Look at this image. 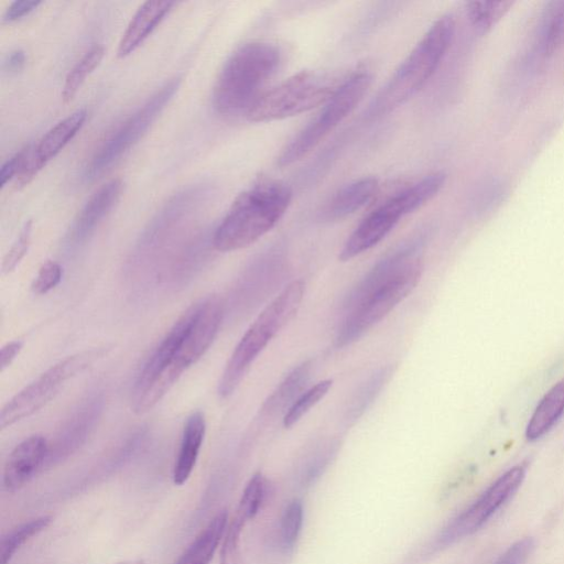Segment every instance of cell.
Returning <instances> with one entry per match:
<instances>
[{"instance_id":"obj_1","label":"cell","mask_w":564,"mask_h":564,"mask_svg":"<svg viewBox=\"0 0 564 564\" xmlns=\"http://www.w3.org/2000/svg\"><path fill=\"white\" fill-rule=\"evenodd\" d=\"M291 200L292 192L287 184L259 180L233 202L214 233V248L226 253L253 245L284 218Z\"/></svg>"},{"instance_id":"obj_2","label":"cell","mask_w":564,"mask_h":564,"mask_svg":"<svg viewBox=\"0 0 564 564\" xmlns=\"http://www.w3.org/2000/svg\"><path fill=\"white\" fill-rule=\"evenodd\" d=\"M454 32L455 21L452 16L444 15L436 20L378 92L368 107L367 119L392 113L415 96L440 67L451 47Z\"/></svg>"},{"instance_id":"obj_3","label":"cell","mask_w":564,"mask_h":564,"mask_svg":"<svg viewBox=\"0 0 564 564\" xmlns=\"http://www.w3.org/2000/svg\"><path fill=\"white\" fill-rule=\"evenodd\" d=\"M280 63L279 49L268 42H249L224 65L213 92L215 110L222 115L246 114Z\"/></svg>"},{"instance_id":"obj_4","label":"cell","mask_w":564,"mask_h":564,"mask_svg":"<svg viewBox=\"0 0 564 564\" xmlns=\"http://www.w3.org/2000/svg\"><path fill=\"white\" fill-rule=\"evenodd\" d=\"M306 284L295 280L282 289L280 294L259 314L237 344L229 363H227L219 384V395L229 398L242 383L249 368L260 353L296 317L305 298Z\"/></svg>"},{"instance_id":"obj_5","label":"cell","mask_w":564,"mask_h":564,"mask_svg":"<svg viewBox=\"0 0 564 564\" xmlns=\"http://www.w3.org/2000/svg\"><path fill=\"white\" fill-rule=\"evenodd\" d=\"M446 181L443 172L431 173L377 206L347 238L340 253L342 262H350L381 243L401 219L435 199Z\"/></svg>"},{"instance_id":"obj_6","label":"cell","mask_w":564,"mask_h":564,"mask_svg":"<svg viewBox=\"0 0 564 564\" xmlns=\"http://www.w3.org/2000/svg\"><path fill=\"white\" fill-rule=\"evenodd\" d=\"M223 316L224 310L220 299L211 297L197 303L186 338L179 346L171 363L146 394L133 404L137 415H144L153 409L175 386L182 374L210 349L221 328Z\"/></svg>"},{"instance_id":"obj_7","label":"cell","mask_w":564,"mask_h":564,"mask_svg":"<svg viewBox=\"0 0 564 564\" xmlns=\"http://www.w3.org/2000/svg\"><path fill=\"white\" fill-rule=\"evenodd\" d=\"M422 273L423 260L418 256L384 284L356 302L346 311L341 328L336 334L335 346L344 349L359 341L415 290Z\"/></svg>"},{"instance_id":"obj_8","label":"cell","mask_w":564,"mask_h":564,"mask_svg":"<svg viewBox=\"0 0 564 564\" xmlns=\"http://www.w3.org/2000/svg\"><path fill=\"white\" fill-rule=\"evenodd\" d=\"M372 81V74L367 70L356 71L345 79L317 117L281 150L277 165L289 167L306 157L354 112L370 90Z\"/></svg>"},{"instance_id":"obj_9","label":"cell","mask_w":564,"mask_h":564,"mask_svg":"<svg viewBox=\"0 0 564 564\" xmlns=\"http://www.w3.org/2000/svg\"><path fill=\"white\" fill-rule=\"evenodd\" d=\"M339 86L323 74L302 71L265 91L245 116L253 123H270L295 117L323 106Z\"/></svg>"},{"instance_id":"obj_10","label":"cell","mask_w":564,"mask_h":564,"mask_svg":"<svg viewBox=\"0 0 564 564\" xmlns=\"http://www.w3.org/2000/svg\"><path fill=\"white\" fill-rule=\"evenodd\" d=\"M102 354L100 350L82 352L49 368L46 373L40 375L36 381L8 401L0 415V427L4 430L34 415L45 407L71 378L83 372Z\"/></svg>"},{"instance_id":"obj_11","label":"cell","mask_w":564,"mask_h":564,"mask_svg":"<svg viewBox=\"0 0 564 564\" xmlns=\"http://www.w3.org/2000/svg\"><path fill=\"white\" fill-rule=\"evenodd\" d=\"M180 79H173L161 86L150 99L119 126L92 158L86 177L95 179L110 168L127 150L132 148L143 137L158 115L176 94Z\"/></svg>"},{"instance_id":"obj_12","label":"cell","mask_w":564,"mask_h":564,"mask_svg":"<svg viewBox=\"0 0 564 564\" xmlns=\"http://www.w3.org/2000/svg\"><path fill=\"white\" fill-rule=\"evenodd\" d=\"M526 476L523 465L514 466L497 479L477 500L444 528L439 547H448L480 530L522 486Z\"/></svg>"},{"instance_id":"obj_13","label":"cell","mask_w":564,"mask_h":564,"mask_svg":"<svg viewBox=\"0 0 564 564\" xmlns=\"http://www.w3.org/2000/svg\"><path fill=\"white\" fill-rule=\"evenodd\" d=\"M195 308H197V305H193L182 314L181 318L173 324V327L166 334L164 340L159 343L153 354L150 355L143 371L138 376L134 388L133 404L146 394L151 385L156 382V379L171 363L173 356L176 355L179 346L186 338Z\"/></svg>"},{"instance_id":"obj_14","label":"cell","mask_w":564,"mask_h":564,"mask_svg":"<svg viewBox=\"0 0 564 564\" xmlns=\"http://www.w3.org/2000/svg\"><path fill=\"white\" fill-rule=\"evenodd\" d=\"M50 444L46 438L32 436L18 444L5 465L4 485L8 492L23 488L47 464Z\"/></svg>"},{"instance_id":"obj_15","label":"cell","mask_w":564,"mask_h":564,"mask_svg":"<svg viewBox=\"0 0 564 564\" xmlns=\"http://www.w3.org/2000/svg\"><path fill=\"white\" fill-rule=\"evenodd\" d=\"M122 190V180L114 179L105 183L92 195L73 224L70 234L73 243L83 242L94 232L96 226L111 212L121 198Z\"/></svg>"},{"instance_id":"obj_16","label":"cell","mask_w":564,"mask_h":564,"mask_svg":"<svg viewBox=\"0 0 564 564\" xmlns=\"http://www.w3.org/2000/svg\"><path fill=\"white\" fill-rule=\"evenodd\" d=\"M101 411V400H91L82 407L61 431L56 442L50 446L49 458L46 465H51L68 458L77 451L90 435L94 423Z\"/></svg>"},{"instance_id":"obj_17","label":"cell","mask_w":564,"mask_h":564,"mask_svg":"<svg viewBox=\"0 0 564 564\" xmlns=\"http://www.w3.org/2000/svg\"><path fill=\"white\" fill-rule=\"evenodd\" d=\"M173 6L175 3L172 2H147L141 5L119 41L118 57L125 58L143 45Z\"/></svg>"},{"instance_id":"obj_18","label":"cell","mask_w":564,"mask_h":564,"mask_svg":"<svg viewBox=\"0 0 564 564\" xmlns=\"http://www.w3.org/2000/svg\"><path fill=\"white\" fill-rule=\"evenodd\" d=\"M379 192V183L374 178H363L347 184L334 194L325 206L324 218L342 220L371 203Z\"/></svg>"},{"instance_id":"obj_19","label":"cell","mask_w":564,"mask_h":564,"mask_svg":"<svg viewBox=\"0 0 564 564\" xmlns=\"http://www.w3.org/2000/svg\"><path fill=\"white\" fill-rule=\"evenodd\" d=\"M206 423L202 412H195L184 427L178 459L173 469V482L183 485L189 480L205 437Z\"/></svg>"},{"instance_id":"obj_20","label":"cell","mask_w":564,"mask_h":564,"mask_svg":"<svg viewBox=\"0 0 564 564\" xmlns=\"http://www.w3.org/2000/svg\"><path fill=\"white\" fill-rule=\"evenodd\" d=\"M312 372V362H303L292 370L288 376L280 383L275 392L269 396L263 406L262 414L264 417H275L282 412H286L294 405L295 401L306 389L310 381Z\"/></svg>"},{"instance_id":"obj_21","label":"cell","mask_w":564,"mask_h":564,"mask_svg":"<svg viewBox=\"0 0 564 564\" xmlns=\"http://www.w3.org/2000/svg\"><path fill=\"white\" fill-rule=\"evenodd\" d=\"M564 415V378L553 386L540 400L539 405L531 416L526 429V438L534 442L557 425Z\"/></svg>"},{"instance_id":"obj_22","label":"cell","mask_w":564,"mask_h":564,"mask_svg":"<svg viewBox=\"0 0 564 564\" xmlns=\"http://www.w3.org/2000/svg\"><path fill=\"white\" fill-rule=\"evenodd\" d=\"M88 117L86 110L74 112L63 121L52 127L35 145V153L43 165L56 157L67 146L72 138L78 134Z\"/></svg>"},{"instance_id":"obj_23","label":"cell","mask_w":564,"mask_h":564,"mask_svg":"<svg viewBox=\"0 0 564 564\" xmlns=\"http://www.w3.org/2000/svg\"><path fill=\"white\" fill-rule=\"evenodd\" d=\"M227 520L229 515L225 511L216 515L184 552L177 564H208L225 535Z\"/></svg>"},{"instance_id":"obj_24","label":"cell","mask_w":564,"mask_h":564,"mask_svg":"<svg viewBox=\"0 0 564 564\" xmlns=\"http://www.w3.org/2000/svg\"><path fill=\"white\" fill-rule=\"evenodd\" d=\"M395 365H388L379 368L367 381L357 390L351 400L349 408L346 410V423H355L370 408L382 390L390 382L395 374Z\"/></svg>"},{"instance_id":"obj_25","label":"cell","mask_w":564,"mask_h":564,"mask_svg":"<svg viewBox=\"0 0 564 564\" xmlns=\"http://www.w3.org/2000/svg\"><path fill=\"white\" fill-rule=\"evenodd\" d=\"M105 49L102 46H93L84 54L82 59L74 65V68L67 75L62 91V100L64 103H70L74 96L79 92L86 78L99 67L103 60Z\"/></svg>"},{"instance_id":"obj_26","label":"cell","mask_w":564,"mask_h":564,"mask_svg":"<svg viewBox=\"0 0 564 564\" xmlns=\"http://www.w3.org/2000/svg\"><path fill=\"white\" fill-rule=\"evenodd\" d=\"M514 2H470L466 4L472 26L480 34L491 31L511 10Z\"/></svg>"},{"instance_id":"obj_27","label":"cell","mask_w":564,"mask_h":564,"mask_svg":"<svg viewBox=\"0 0 564 564\" xmlns=\"http://www.w3.org/2000/svg\"><path fill=\"white\" fill-rule=\"evenodd\" d=\"M52 522L51 516H43L30 520L19 526L4 537L2 541V564H9L15 553L23 547L28 540L45 530Z\"/></svg>"},{"instance_id":"obj_28","label":"cell","mask_w":564,"mask_h":564,"mask_svg":"<svg viewBox=\"0 0 564 564\" xmlns=\"http://www.w3.org/2000/svg\"><path fill=\"white\" fill-rule=\"evenodd\" d=\"M332 386V379H325V381L305 390L286 412L284 417L285 428L290 429L297 425L313 407H316L329 394Z\"/></svg>"},{"instance_id":"obj_29","label":"cell","mask_w":564,"mask_h":564,"mask_svg":"<svg viewBox=\"0 0 564 564\" xmlns=\"http://www.w3.org/2000/svg\"><path fill=\"white\" fill-rule=\"evenodd\" d=\"M542 43L548 53L564 46V2L550 4L542 26Z\"/></svg>"},{"instance_id":"obj_30","label":"cell","mask_w":564,"mask_h":564,"mask_svg":"<svg viewBox=\"0 0 564 564\" xmlns=\"http://www.w3.org/2000/svg\"><path fill=\"white\" fill-rule=\"evenodd\" d=\"M265 495V477L257 473L246 485L236 513L242 515L247 520L253 519L258 514L260 507H262Z\"/></svg>"},{"instance_id":"obj_31","label":"cell","mask_w":564,"mask_h":564,"mask_svg":"<svg viewBox=\"0 0 564 564\" xmlns=\"http://www.w3.org/2000/svg\"><path fill=\"white\" fill-rule=\"evenodd\" d=\"M247 522L248 520L236 513L229 528L225 531L221 564H242L241 536Z\"/></svg>"},{"instance_id":"obj_32","label":"cell","mask_w":564,"mask_h":564,"mask_svg":"<svg viewBox=\"0 0 564 564\" xmlns=\"http://www.w3.org/2000/svg\"><path fill=\"white\" fill-rule=\"evenodd\" d=\"M303 524V506L300 501L291 502L285 509L280 524L281 544L286 549L295 546Z\"/></svg>"},{"instance_id":"obj_33","label":"cell","mask_w":564,"mask_h":564,"mask_svg":"<svg viewBox=\"0 0 564 564\" xmlns=\"http://www.w3.org/2000/svg\"><path fill=\"white\" fill-rule=\"evenodd\" d=\"M35 153L34 146H28L20 151V164L14 179L16 189H23L34 180L38 173L45 168Z\"/></svg>"},{"instance_id":"obj_34","label":"cell","mask_w":564,"mask_h":564,"mask_svg":"<svg viewBox=\"0 0 564 564\" xmlns=\"http://www.w3.org/2000/svg\"><path fill=\"white\" fill-rule=\"evenodd\" d=\"M32 222L28 221L24 229L21 230L17 241L5 256L3 264V273L10 274L17 268L21 260L24 259L28 253L31 244Z\"/></svg>"},{"instance_id":"obj_35","label":"cell","mask_w":564,"mask_h":564,"mask_svg":"<svg viewBox=\"0 0 564 564\" xmlns=\"http://www.w3.org/2000/svg\"><path fill=\"white\" fill-rule=\"evenodd\" d=\"M62 267L53 260H48L39 270L32 291L38 296L46 295L49 291L56 288L62 279Z\"/></svg>"},{"instance_id":"obj_36","label":"cell","mask_w":564,"mask_h":564,"mask_svg":"<svg viewBox=\"0 0 564 564\" xmlns=\"http://www.w3.org/2000/svg\"><path fill=\"white\" fill-rule=\"evenodd\" d=\"M533 549V539L525 538L519 540L495 564H523Z\"/></svg>"},{"instance_id":"obj_37","label":"cell","mask_w":564,"mask_h":564,"mask_svg":"<svg viewBox=\"0 0 564 564\" xmlns=\"http://www.w3.org/2000/svg\"><path fill=\"white\" fill-rule=\"evenodd\" d=\"M40 5V0H17L6 9L3 21L4 23H14V21L34 12Z\"/></svg>"},{"instance_id":"obj_38","label":"cell","mask_w":564,"mask_h":564,"mask_svg":"<svg viewBox=\"0 0 564 564\" xmlns=\"http://www.w3.org/2000/svg\"><path fill=\"white\" fill-rule=\"evenodd\" d=\"M23 345V342L13 341L3 347L2 352H0L2 371H5L7 367L13 364L21 349H23Z\"/></svg>"},{"instance_id":"obj_39","label":"cell","mask_w":564,"mask_h":564,"mask_svg":"<svg viewBox=\"0 0 564 564\" xmlns=\"http://www.w3.org/2000/svg\"><path fill=\"white\" fill-rule=\"evenodd\" d=\"M26 64V53L17 49L10 52L4 62V69L9 73H17L24 69Z\"/></svg>"},{"instance_id":"obj_40","label":"cell","mask_w":564,"mask_h":564,"mask_svg":"<svg viewBox=\"0 0 564 564\" xmlns=\"http://www.w3.org/2000/svg\"><path fill=\"white\" fill-rule=\"evenodd\" d=\"M20 164V151L13 158L5 162L0 170V186L5 187L6 183L15 179Z\"/></svg>"},{"instance_id":"obj_41","label":"cell","mask_w":564,"mask_h":564,"mask_svg":"<svg viewBox=\"0 0 564 564\" xmlns=\"http://www.w3.org/2000/svg\"><path fill=\"white\" fill-rule=\"evenodd\" d=\"M117 564H144L143 560H130V561H125V562H121V563H117Z\"/></svg>"}]
</instances>
